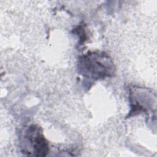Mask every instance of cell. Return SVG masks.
Returning a JSON list of instances; mask_svg holds the SVG:
<instances>
[{"label": "cell", "instance_id": "obj_1", "mask_svg": "<svg viewBox=\"0 0 157 157\" xmlns=\"http://www.w3.org/2000/svg\"><path fill=\"white\" fill-rule=\"evenodd\" d=\"M106 56L102 54L92 53L83 57L81 64L83 65L87 72L98 78L109 76L113 73L112 63L108 56L102 61Z\"/></svg>", "mask_w": 157, "mask_h": 157}, {"label": "cell", "instance_id": "obj_2", "mask_svg": "<svg viewBox=\"0 0 157 157\" xmlns=\"http://www.w3.org/2000/svg\"><path fill=\"white\" fill-rule=\"evenodd\" d=\"M26 132V136L33 148L31 155L36 156H46L49 151L48 144L39 127L34 125L31 126L28 128Z\"/></svg>", "mask_w": 157, "mask_h": 157}]
</instances>
